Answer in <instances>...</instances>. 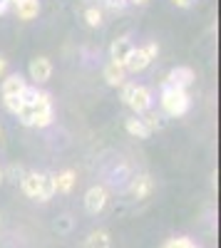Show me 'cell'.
<instances>
[{
    "label": "cell",
    "instance_id": "1",
    "mask_svg": "<svg viewBox=\"0 0 221 248\" xmlns=\"http://www.w3.org/2000/svg\"><path fill=\"white\" fill-rule=\"evenodd\" d=\"M20 119V124L25 127H35V129H45L55 122V107H52V97L47 92L40 90L37 97L32 102H20V109L15 114Z\"/></svg>",
    "mask_w": 221,
    "mask_h": 248
},
{
    "label": "cell",
    "instance_id": "10",
    "mask_svg": "<svg viewBox=\"0 0 221 248\" xmlns=\"http://www.w3.org/2000/svg\"><path fill=\"white\" fill-rule=\"evenodd\" d=\"M132 47H134V45H132L129 37H117V40H112V45H110V62L125 65V60L129 57Z\"/></svg>",
    "mask_w": 221,
    "mask_h": 248
},
{
    "label": "cell",
    "instance_id": "8",
    "mask_svg": "<svg viewBox=\"0 0 221 248\" xmlns=\"http://www.w3.org/2000/svg\"><path fill=\"white\" fill-rule=\"evenodd\" d=\"M25 87H28V79L20 72H13V75H5L3 82H0V94H3V99L5 97H20L25 92Z\"/></svg>",
    "mask_w": 221,
    "mask_h": 248
},
{
    "label": "cell",
    "instance_id": "9",
    "mask_svg": "<svg viewBox=\"0 0 221 248\" xmlns=\"http://www.w3.org/2000/svg\"><path fill=\"white\" fill-rule=\"evenodd\" d=\"M152 189H154V181H152V176L149 174H137L134 179H132V184H129V196L132 199H147L149 194H152Z\"/></svg>",
    "mask_w": 221,
    "mask_h": 248
},
{
    "label": "cell",
    "instance_id": "2",
    "mask_svg": "<svg viewBox=\"0 0 221 248\" xmlns=\"http://www.w3.org/2000/svg\"><path fill=\"white\" fill-rule=\"evenodd\" d=\"M159 107H162L164 117H184L191 107L189 90L162 85V92H159Z\"/></svg>",
    "mask_w": 221,
    "mask_h": 248
},
{
    "label": "cell",
    "instance_id": "4",
    "mask_svg": "<svg viewBox=\"0 0 221 248\" xmlns=\"http://www.w3.org/2000/svg\"><path fill=\"white\" fill-rule=\"evenodd\" d=\"M157 55H159V45L157 43H147L144 47H132V52L125 60L122 67H125L127 75H139V72H144L157 60Z\"/></svg>",
    "mask_w": 221,
    "mask_h": 248
},
{
    "label": "cell",
    "instance_id": "22",
    "mask_svg": "<svg viewBox=\"0 0 221 248\" xmlns=\"http://www.w3.org/2000/svg\"><path fill=\"white\" fill-rule=\"evenodd\" d=\"M8 75V60L3 57V55H0V79H3Z\"/></svg>",
    "mask_w": 221,
    "mask_h": 248
},
{
    "label": "cell",
    "instance_id": "13",
    "mask_svg": "<svg viewBox=\"0 0 221 248\" xmlns=\"http://www.w3.org/2000/svg\"><path fill=\"white\" fill-rule=\"evenodd\" d=\"M20 189H23V194L32 201H37V194H40V171H25L23 179L17 181Z\"/></svg>",
    "mask_w": 221,
    "mask_h": 248
},
{
    "label": "cell",
    "instance_id": "18",
    "mask_svg": "<svg viewBox=\"0 0 221 248\" xmlns=\"http://www.w3.org/2000/svg\"><path fill=\"white\" fill-rule=\"evenodd\" d=\"M139 119L144 122V127H147L149 132H157V129L164 127V114H157L154 109H147L144 114H139Z\"/></svg>",
    "mask_w": 221,
    "mask_h": 248
},
{
    "label": "cell",
    "instance_id": "6",
    "mask_svg": "<svg viewBox=\"0 0 221 248\" xmlns=\"http://www.w3.org/2000/svg\"><path fill=\"white\" fill-rule=\"evenodd\" d=\"M28 75L35 85H47L50 77H52V60L45 57V55H37L30 60V67H28Z\"/></svg>",
    "mask_w": 221,
    "mask_h": 248
},
{
    "label": "cell",
    "instance_id": "16",
    "mask_svg": "<svg viewBox=\"0 0 221 248\" xmlns=\"http://www.w3.org/2000/svg\"><path fill=\"white\" fill-rule=\"evenodd\" d=\"M55 176L52 174H40V194H37V201L40 203H47L52 196H55Z\"/></svg>",
    "mask_w": 221,
    "mask_h": 248
},
{
    "label": "cell",
    "instance_id": "28",
    "mask_svg": "<svg viewBox=\"0 0 221 248\" xmlns=\"http://www.w3.org/2000/svg\"><path fill=\"white\" fill-rule=\"evenodd\" d=\"M0 137H3V127H0Z\"/></svg>",
    "mask_w": 221,
    "mask_h": 248
},
{
    "label": "cell",
    "instance_id": "23",
    "mask_svg": "<svg viewBox=\"0 0 221 248\" xmlns=\"http://www.w3.org/2000/svg\"><path fill=\"white\" fill-rule=\"evenodd\" d=\"M172 3H174L176 8H191V5L196 3V0H172Z\"/></svg>",
    "mask_w": 221,
    "mask_h": 248
},
{
    "label": "cell",
    "instance_id": "7",
    "mask_svg": "<svg viewBox=\"0 0 221 248\" xmlns=\"http://www.w3.org/2000/svg\"><path fill=\"white\" fill-rule=\"evenodd\" d=\"M194 70L187 67V65H179V67H172L167 79L162 82V85H169V87H182V90H189L194 85Z\"/></svg>",
    "mask_w": 221,
    "mask_h": 248
},
{
    "label": "cell",
    "instance_id": "19",
    "mask_svg": "<svg viewBox=\"0 0 221 248\" xmlns=\"http://www.w3.org/2000/svg\"><path fill=\"white\" fill-rule=\"evenodd\" d=\"M85 23H87L90 28H102V23H105V13L99 10L97 5H87V8H85Z\"/></svg>",
    "mask_w": 221,
    "mask_h": 248
},
{
    "label": "cell",
    "instance_id": "17",
    "mask_svg": "<svg viewBox=\"0 0 221 248\" xmlns=\"http://www.w3.org/2000/svg\"><path fill=\"white\" fill-rule=\"evenodd\" d=\"M85 248H112V238H110V233L105 229H97V231H92L87 236Z\"/></svg>",
    "mask_w": 221,
    "mask_h": 248
},
{
    "label": "cell",
    "instance_id": "25",
    "mask_svg": "<svg viewBox=\"0 0 221 248\" xmlns=\"http://www.w3.org/2000/svg\"><path fill=\"white\" fill-rule=\"evenodd\" d=\"M60 229H63V231L70 229V216H63V221H60Z\"/></svg>",
    "mask_w": 221,
    "mask_h": 248
},
{
    "label": "cell",
    "instance_id": "3",
    "mask_svg": "<svg viewBox=\"0 0 221 248\" xmlns=\"http://www.w3.org/2000/svg\"><path fill=\"white\" fill-rule=\"evenodd\" d=\"M122 102H125V107H129L137 117L139 114H144L147 109H152V105H154V94H152V90L149 87H144V85H137V82H125L122 87Z\"/></svg>",
    "mask_w": 221,
    "mask_h": 248
},
{
    "label": "cell",
    "instance_id": "26",
    "mask_svg": "<svg viewBox=\"0 0 221 248\" xmlns=\"http://www.w3.org/2000/svg\"><path fill=\"white\" fill-rule=\"evenodd\" d=\"M127 3H132V5H147L149 0H127Z\"/></svg>",
    "mask_w": 221,
    "mask_h": 248
},
{
    "label": "cell",
    "instance_id": "24",
    "mask_svg": "<svg viewBox=\"0 0 221 248\" xmlns=\"http://www.w3.org/2000/svg\"><path fill=\"white\" fill-rule=\"evenodd\" d=\"M10 5H13V0H0V15H3Z\"/></svg>",
    "mask_w": 221,
    "mask_h": 248
},
{
    "label": "cell",
    "instance_id": "12",
    "mask_svg": "<svg viewBox=\"0 0 221 248\" xmlns=\"http://www.w3.org/2000/svg\"><path fill=\"white\" fill-rule=\"evenodd\" d=\"M102 77L110 87H122L125 82H127V72L122 65H117V62H107L105 70H102Z\"/></svg>",
    "mask_w": 221,
    "mask_h": 248
},
{
    "label": "cell",
    "instance_id": "27",
    "mask_svg": "<svg viewBox=\"0 0 221 248\" xmlns=\"http://www.w3.org/2000/svg\"><path fill=\"white\" fill-rule=\"evenodd\" d=\"M5 181V176H3V169H0V184H3Z\"/></svg>",
    "mask_w": 221,
    "mask_h": 248
},
{
    "label": "cell",
    "instance_id": "15",
    "mask_svg": "<svg viewBox=\"0 0 221 248\" xmlns=\"http://www.w3.org/2000/svg\"><path fill=\"white\" fill-rule=\"evenodd\" d=\"M125 129H127V134L134 137V139H149V134H152V132L144 127V122L139 119L137 114H132V117L125 119Z\"/></svg>",
    "mask_w": 221,
    "mask_h": 248
},
{
    "label": "cell",
    "instance_id": "14",
    "mask_svg": "<svg viewBox=\"0 0 221 248\" xmlns=\"http://www.w3.org/2000/svg\"><path fill=\"white\" fill-rule=\"evenodd\" d=\"M52 176H55V191H60V194H72L75 184H77L75 169H65V171L52 174Z\"/></svg>",
    "mask_w": 221,
    "mask_h": 248
},
{
    "label": "cell",
    "instance_id": "20",
    "mask_svg": "<svg viewBox=\"0 0 221 248\" xmlns=\"http://www.w3.org/2000/svg\"><path fill=\"white\" fill-rule=\"evenodd\" d=\"M162 248H199L189 236H179V238H169L162 243Z\"/></svg>",
    "mask_w": 221,
    "mask_h": 248
},
{
    "label": "cell",
    "instance_id": "21",
    "mask_svg": "<svg viewBox=\"0 0 221 248\" xmlns=\"http://www.w3.org/2000/svg\"><path fill=\"white\" fill-rule=\"evenodd\" d=\"M23 174H25V167H23V164H8V169H3V176L5 179H10V181H20V179H23Z\"/></svg>",
    "mask_w": 221,
    "mask_h": 248
},
{
    "label": "cell",
    "instance_id": "5",
    "mask_svg": "<svg viewBox=\"0 0 221 248\" xmlns=\"http://www.w3.org/2000/svg\"><path fill=\"white\" fill-rule=\"evenodd\" d=\"M107 201H110L107 189H105L102 184H95V186H90L87 194H85V211H87L90 216L102 214V211H105V206H107Z\"/></svg>",
    "mask_w": 221,
    "mask_h": 248
},
{
    "label": "cell",
    "instance_id": "11",
    "mask_svg": "<svg viewBox=\"0 0 221 248\" xmlns=\"http://www.w3.org/2000/svg\"><path fill=\"white\" fill-rule=\"evenodd\" d=\"M13 5H15V15L23 23H30L40 15V0H13Z\"/></svg>",
    "mask_w": 221,
    "mask_h": 248
}]
</instances>
